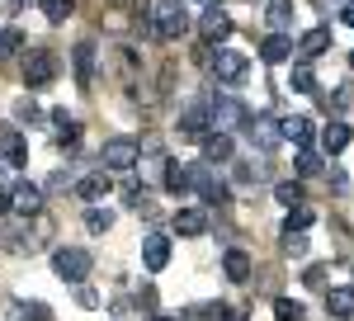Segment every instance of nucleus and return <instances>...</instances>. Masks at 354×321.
Listing matches in <instances>:
<instances>
[{"label":"nucleus","mask_w":354,"mask_h":321,"mask_svg":"<svg viewBox=\"0 0 354 321\" xmlns=\"http://www.w3.org/2000/svg\"><path fill=\"white\" fill-rule=\"evenodd\" d=\"M147 19H151V28H156V38H165V43L185 38V33L194 28L185 0H151V5H147Z\"/></svg>","instance_id":"nucleus-1"},{"label":"nucleus","mask_w":354,"mask_h":321,"mask_svg":"<svg viewBox=\"0 0 354 321\" xmlns=\"http://www.w3.org/2000/svg\"><path fill=\"white\" fill-rule=\"evenodd\" d=\"M100 165L109 170V175H128L142 165V137H109L104 147H100Z\"/></svg>","instance_id":"nucleus-2"},{"label":"nucleus","mask_w":354,"mask_h":321,"mask_svg":"<svg viewBox=\"0 0 354 321\" xmlns=\"http://www.w3.org/2000/svg\"><path fill=\"white\" fill-rule=\"evenodd\" d=\"M90 269H95V255L81 250V246H57V250H53V274H57V279H66V284H85Z\"/></svg>","instance_id":"nucleus-3"},{"label":"nucleus","mask_w":354,"mask_h":321,"mask_svg":"<svg viewBox=\"0 0 354 321\" xmlns=\"http://www.w3.org/2000/svg\"><path fill=\"white\" fill-rule=\"evenodd\" d=\"M57 71H62V62H57L48 48H33V53H24V62H19V76H24L28 90H48L57 80Z\"/></svg>","instance_id":"nucleus-4"},{"label":"nucleus","mask_w":354,"mask_h":321,"mask_svg":"<svg viewBox=\"0 0 354 321\" xmlns=\"http://www.w3.org/2000/svg\"><path fill=\"white\" fill-rule=\"evenodd\" d=\"M208 123H213L218 133H236V128L250 123V109H245L236 95H213V100H208Z\"/></svg>","instance_id":"nucleus-5"},{"label":"nucleus","mask_w":354,"mask_h":321,"mask_svg":"<svg viewBox=\"0 0 354 321\" xmlns=\"http://www.w3.org/2000/svg\"><path fill=\"white\" fill-rule=\"evenodd\" d=\"M189 180L203 203H227V180L213 170V160H189Z\"/></svg>","instance_id":"nucleus-6"},{"label":"nucleus","mask_w":354,"mask_h":321,"mask_svg":"<svg viewBox=\"0 0 354 321\" xmlns=\"http://www.w3.org/2000/svg\"><path fill=\"white\" fill-rule=\"evenodd\" d=\"M208 133H213V123H208V104H203V100H194V104L180 109V118H175V137H180V142H203Z\"/></svg>","instance_id":"nucleus-7"},{"label":"nucleus","mask_w":354,"mask_h":321,"mask_svg":"<svg viewBox=\"0 0 354 321\" xmlns=\"http://www.w3.org/2000/svg\"><path fill=\"white\" fill-rule=\"evenodd\" d=\"M213 76H218V85H245L250 80V57L245 53H232V48H218V57H213Z\"/></svg>","instance_id":"nucleus-8"},{"label":"nucleus","mask_w":354,"mask_h":321,"mask_svg":"<svg viewBox=\"0 0 354 321\" xmlns=\"http://www.w3.org/2000/svg\"><path fill=\"white\" fill-rule=\"evenodd\" d=\"M232 15L222 10V5H203V15H198V38L208 43V48H222L227 38H232Z\"/></svg>","instance_id":"nucleus-9"},{"label":"nucleus","mask_w":354,"mask_h":321,"mask_svg":"<svg viewBox=\"0 0 354 321\" xmlns=\"http://www.w3.org/2000/svg\"><path fill=\"white\" fill-rule=\"evenodd\" d=\"M245 133H250V142H255L260 152H274V147L283 142V123H279V118H270V113H250Z\"/></svg>","instance_id":"nucleus-10"},{"label":"nucleus","mask_w":354,"mask_h":321,"mask_svg":"<svg viewBox=\"0 0 354 321\" xmlns=\"http://www.w3.org/2000/svg\"><path fill=\"white\" fill-rule=\"evenodd\" d=\"M10 194H15V217H38L43 213V199H48V194H43V185H28V180H15V185H10Z\"/></svg>","instance_id":"nucleus-11"},{"label":"nucleus","mask_w":354,"mask_h":321,"mask_svg":"<svg viewBox=\"0 0 354 321\" xmlns=\"http://www.w3.org/2000/svg\"><path fill=\"white\" fill-rule=\"evenodd\" d=\"M0 160L10 170H24L28 165V137L19 128H0Z\"/></svg>","instance_id":"nucleus-12"},{"label":"nucleus","mask_w":354,"mask_h":321,"mask_svg":"<svg viewBox=\"0 0 354 321\" xmlns=\"http://www.w3.org/2000/svg\"><path fill=\"white\" fill-rule=\"evenodd\" d=\"M71 76H76L81 90H95V43H90V38H81V43L71 48Z\"/></svg>","instance_id":"nucleus-13"},{"label":"nucleus","mask_w":354,"mask_h":321,"mask_svg":"<svg viewBox=\"0 0 354 321\" xmlns=\"http://www.w3.org/2000/svg\"><path fill=\"white\" fill-rule=\"evenodd\" d=\"M142 265L151 269V274L170 265V232H147L142 237Z\"/></svg>","instance_id":"nucleus-14"},{"label":"nucleus","mask_w":354,"mask_h":321,"mask_svg":"<svg viewBox=\"0 0 354 321\" xmlns=\"http://www.w3.org/2000/svg\"><path fill=\"white\" fill-rule=\"evenodd\" d=\"M208 227H213V222H208L203 208H180V213L170 217V232H175V237H208Z\"/></svg>","instance_id":"nucleus-15"},{"label":"nucleus","mask_w":354,"mask_h":321,"mask_svg":"<svg viewBox=\"0 0 354 321\" xmlns=\"http://www.w3.org/2000/svg\"><path fill=\"white\" fill-rule=\"evenodd\" d=\"M222 274H227L232 284H245V279L255 274V260H250V250H241V246L222 250Z\"/></svg>","instance_id":"nucleus-16"},{"label":"nucleus","mask_w":354,"mask_h":321,"mask_svg":"<svg viewBox=\"0 0 354 321\" xmlns=\"http://www.w3.org/2000/svg\"><path fill=\"white\" fill-rule=\"evenodd\" d=\"M109 185H113V180L104 175V170H100V175H81L71 194H76L81 203H104V199H109Z\"/></svg>","instance_id":"nucleus-17"},{"label":"nucleus","mask_w":354,"mask_h":321,"mask_svg":"<svg viewBox=\"0 0 354 321\" xmlns=\"http://www.w3.org/2000/svg\"><path fill=\"white\" fill-rule=\"evenodd\" d=\"M260 57L270 62V66H283V62H293V38L288 33H265V43H260Z\"/></svg>","instance_id":"nucleus-18"},{"label":"nucleus","mask_w":354,"mask_h":321,"mask_svg":"<svg viewBox=\"0 0 354 321\" xmlns=\"http://www.w3.org/2000/svg\"><path fill=\"white\" fill-rule=\"evenodd\" d=\"M293 19H298V5H293V0H265V24H270L274 33H288Z\"/></svg>","instance_id":"nucleus-19"},{"label":"nucleus","mask_w":354,"mask_h":321,"mask_svg":"<svg viewBox=\"0 0 354 321\" xmlns=\"http://www.w3.org/2000/svg\"><path fill=\"white\" fill-rule=\"evenodd\" d=\"M279 123H283V142H293V147H312V142H317V123H312V118H302V113L279 118Z\"/></svg>","instance_id":"nucleus-20"},{"label":"nucleus","mask_w":354,"mask_h":321,"mask_svg":"<svg viewBox=\"0 0 354 321\" xmlns=\"http://www.w3.org/2000/svg\"><path fill=\"white\" fill-rule=\"evenodd\" d=\"M330 48V24H317V28H307L298 38V57L302 62H312V57H322Z\"/></svg>","instance_id":"nucleus-21"},{"label":"nucleus","mask_w":354,"mask_h":321,"mask_svg":"<svg viewBox=\"0 0 354 321\" xmlns=\"http://www.w3.org/2000/svg\"><path fill=\"white\" fill-rule=\"evenodd\" d=\"M198 147H203V160H213V165H222V160H232V152H236V142H232V133H218V128H213V133L203 137Z\"/></svg>","instance_id":"nucleus-22"},{"label":"nucleus","mask_w":354,"mask_h":321,"mask_svg":"<svg viewBox=\"0 0 354 321\" xmlns=\"http://www.w3.org/2000/svg\"><path fill=\"white\" fill-rule=\"evenodd\" d=\"M326 317H335V321L354 317V284H345V288H326Z\"/></svg>","instance_id":"nucleus-23"},{"label":"nucleus","mask_w":354,"mask_h":321,"mask_svg":"<svg viewBox=\"0 0 354 321\" xmlns=\"http://www.w3.org/2000/svg\"><path fill=\"white\" fill-rule=\"evenodd\" d=\"M165 194H175V199H185V194H194V180H189V165H180V160H170L161 175Z\"/></svg>","instance_id":"nucleus-24"},{"label":"nucleus","mask_w":354,"mask_h":321,"mask_svg":"<svg viewBox=\"0 0 354 321\" xmlns=\"http://www.w3.org/2000/svg\"><path fill=\"white\" fill-rule=\"evenodd\" d=\"M317 142H322V152H326V156H340V152L350 147V128H345V123H326Z\"/></svg>","instance_id":"nucleus-25"},{"label":"nucleus","mask_w":354,"mask_h":321,"mask_svg":"<svg viewBox=\"0 0 354 321\" xmlns=\"http://www.w3.org/2000/svg\"><path fill=\"white\" fill-rule=\"evenodd\" d=\"M109 227H113V208L85 203V232H90V237H100V232H109Z\"/></svg>","instance_id":"nucleus-26"},{"label":"nucleus","mask_w":354,"mask_h":321,"mask_svg":"<svg viewBox=\"0 0 354 321\" xmlns=\"http://www.w3.org/2000/svg\"><path fill=\"white\" fill-rule=\"evenodd\" d=\"M57 152H66V156H76V152H81V123H76V118L57 123Z\"/></svg>","instance_id":"nucleus-27"},{"label":"nucleus","mask_w":354,"mask_h":321,"mask_svg":"<svg viewBox=\"0 0 354 321\" xmlns=\"http://www.w3.org/2000/svg\"><path fill=\"white\" fill-rule=\"evenodd\" d=\"M24 53V28L19 24H5L0 28V62H10V57Z\"/></svg>","instance_id":"nucleus-28"},{"label":"nucleus","mask_w":354,"mask_h":321,"mask_svg":"<svg viewBox=\"0 0 354 321\" xmlns=\"http://www.w3.org/2000/svg\"><path fill=\"white\" fill-rule=\"evenodd\" d=\"M38 10H43L48 24H66L76 15V0H38Z\"/></svg>","instance_id":"nucleus-29"},{"label":"nucleus","mask_w":354,"mask_h":321,"mask_svg":"<svg viewBox=\"0 0 354 321\" xmlns=\"http://www.w3.org/2000/svg\"><path fill=\"white\" fill-rule=\"evenodd\" d=\"M288 85L302 90V95H317V71H312V62H298V66L288 71Z\"/></svg>","instance_id":"nucleus-30"},{"label":"nucleus","mask_w":354,"mask_h":321,"mask_svg":"<svg viewBox=\"0 0 354 321\" xmlns=\"http://www.w3.org/2000/svg\"><path fill=\"white\" fill-rule=\"evenodd\" d=\"M293 170H298V175H322V170H326V156H322V152H312V147H298Z\"/></svg>","instance_id":"nucleus-31"},{"label":"nucleus","mask_w":354,"mask_h":321,"mask_svg":"<svg viewBox=\"0 0 354 321\" xmlns=\"http://www.w3.org/2000/svg\"><path fill=\"white\" fill-rule=\"evenodd\" d=\"M274 199H279V208H298L302 203V185L298 180H279V185H274Z\"/></svg>","instance_id":"nucleus-32"},{"label":"nucleus","mask_w":354,"mask_h":321,"mask_svg":"<svg viewBox=\"0 0 354 321\" xmlns=\"http://www.w3.org/2000/svg\"><path fill=\"white\" fill-rule=\"evenodd\" d=\"M274 321H307V307L293 297H274Z\"/></svg>","instance_id":"nucleus-33"},{"label":"nucleus","mask_w":354,"mask_h":321,"mask_svg":"<svg viewBox=\"0 0 354 321\" xmlns=\"http://www.w3.org/2000/svg\"><path fill=\"white\" fill-rule=\"evenodd\" d=\"M312 222H317V213L307 203H298V208H288V217H283V232H307Z\"/></svg>","instance_id":"nucleus-34"},{"label":"nucleus","mask_w":354,"mask_h":321,"mask_svg":"<svg viewBox=\"0 0 354 321\" xmlns=\"http://www.w3.org/2000/svg\"><path fill=\"white\" fill-rule=\"evenodd\" d=\"M15 118H19V123H28V128H33V123H43V109L33 104V100H15Z\"/></svg>","instance_id":"nucleus-35"},{"label":"nucleus","mask_w":354,"mask_h":321,"mask_svg":"<svg viewBox=\"0 0 354 321\" xmlns=\"http://www.w3.org/2000/svg\"><path fill=\"white\" fill-rule=\"evenodd\" d=\"M15 321H53V312L43 302H24V307H15Z\"/></svg>","instance_id":"nucleus-36"},{"label":"nucleus","mask_w":354,"mask_h":321,"mask_svg":"<svg viewBox=\"0 0 354 321\" xmlns=\"http://www.w3.org/2000/svg\"><path fill=\"white\" fill-rule=\"evenodd\" d=\"M283 250H288L293 260H302V255H307L312 246H307V237H302V232H283Z\"/></svg>","instance_id":"nucleus-37"},{"label":"nucleus","mask_w":354,"mask_h":321,"mask_svg":"<svg viewBox=\"0 0 354 321\" xmlns=\"http://www.w3.org/2000/svg\"><path fill=\"white\" fill-rule=\"evenodd\" d=\"M66 189H76V180H71L66 170H53V180L43 185V194H66Z\"/></svg>","instance_id":"nucleus-38"},{"label":"nucleus","mask_w":354,"mask_h":321,"mask_svg":"<svg viewBox=\"0 0 354 321\" xmlns=\"http://www.w3.org/2000/svg\"><path fill=\"white\" fill-rule=\"evenodd\" d=\"M326 279H330V269H326V265H307V269H302V284H307V288H322Z\"/></svg>","instance_id":"nucleus-39"},{"label":"nucleus","mask_w":354,"mask_h":321,"mask_svg":"<svg viewBox=\"0 0 354 321\" xmlns=\"http://www.w3.org/2000/svg\"><path fill=\"white\" fill-rule=\"evenodd\" d=\"M76 302H81L85 312H95V307H104V297L95 293V288H85V284H76Z\"/></svg>","instance_id":"nucleus-40"},{"label":"nucleus","mask_w":354,"mask_h":321,"mask_svg":"<svg viewBox=\"0 0 354 321\" xmlns=\"http://www.w3.org/2000/svg\"><path fill=\"white\" fill-rule=\"evenodd\" d=\"M137 307H142L147 317L156 312V288H151V284H142V288H137Z\"/></svg>","instance_id":"nucleus-41"},{"label":"nucleus","mask_w":354,"mask_h":321,"mask_svg":"<svg viewBox=\"0 0 354 321\" xmlns=\"http://www.w3.org/2000/svg\"><path fill=\"white\" fill-rule=\"evenodd\" d=\"M326 180H330V185H335V189H345V185H350V180H345V170H340V165H326Z\"/></svg>","instance_id":"nucleus-42"},{"label":"nucleus","mask_w":354,"mask_h":321,"mask_svg":"<svg viewBox=\"0 0 354 321\" xmlns=\"http://www.w3.org/2000/svg\"><path fill=\"white\" fill-rule=\"evenodd\" d=\"M340 24H350V28H354V5H340Z\"/></svg>","instance_id":"nucleus-43"},{"label":"nucleus","mask_w":354,"mask_h":321,"mask_svg":"<svg viewBox=\"0 0 354 321\" xmlns=\"http://www.w3.org/2000/svg\"><path fill=\"white\" fill-rule=\"evenodd\" d=\"M24 5H28V0H5V15H19Z\"/></svg>","instance_id":"nucleus-44"},{"label":"nucleus","mask_w":354,"mask_h":321,"mask_svg":"<svg viewBox=\"0 0 354 321\" xmlns=\"http://www.w3.org/2000/svg\"><path fill=\"white\" fill-rule=\"evenodd\" d=\"M151 321H189V317H185V312H180V317H151Z\"/></svg>","instance_id":"nucleus-45"},{"label":"nucleus","mask_w":354,"mask_h":321,"mask_svg":"<svg viewBox=\"0 0 354 321\" xmlns=\"http://www.w3.org/2000/svg\"><path fill=\"white\" fill-rule=\"evenodd\" d=\"M198 5H218V0H198Z\"/></svg>","instance_id":"nucleus-46"},{"label":"nucleus","mask_w":354,"mask_h":321,"mask_svg":"<svg viewBox=\"0 0 354 321\" xmlns=\"http://www.w3.org/2000/svg\"><path fill=\"white\" fill-rule=\"evenodd\" d=\"M350 71H354V53H350Z\"/></svg>","instance_id":"nucleus-47"},{"label":"nucleus","mask_w":354,"mask_h":321,"mask_svg":"<svg viewBox=\"0 0 354 321\" xmlns=\"http://www.w3.org/2000/svg\"><path fill=\"white\" fill-rule=\"evenodd\" d=\"M0 180H5V175H0Z\"/></svg>","instance_id":"nucleus-48"}]
</instances>
